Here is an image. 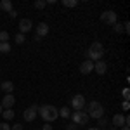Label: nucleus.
<instances>
[{
    "instance_id": "7ed1b4c3",
    "label": "nucleus",
    "mask_w": 130,
    "mask_h": 130,
    "mask_svg": "<svg viewBox=\"0 0 130 130\" xmlns=\"http://www.w3.org/2000/svg\"><path fill=\"white\" fill-rule=\"evenodd\" d=\"M85 113L89 115V118H95V120H99V118H102L104 116V108H102V104L101 102H97V101H92L89 106L85 108Z\"/></svg>"
},
{
    "instance_id": "f8f14e48",
    "label": "nucleus",
    "mask_w": 130,
    "mask_h": 130,
    "mask_svg": "<svg viewBox=\"0 0 130 130\" xmlns=\"http://www.w3.org/2000/svg\"><path fill=\"white\" fill-rule=\"evenodd\" d=\"M111 123H113L111 127H115V128H121V127H125V116L118 113V115H115V116H113Z\"/></svg>"
},
{
    "instance_id": "423d86ee",
    "label": "nucleus",
    "mask_w": 130,
    "mask_h": 130,
    "mask_svg": "<svg viewBox=\"0 0 130 130\" xmlns=\"http://www.w3.org/2000/svg\"><path fill=\"white\" fill-rule=\"evenodd\" d=\"M37 113H38V106L33 104V106H30V108H26L23 111V118H24V121H33L37 118Z\"/></svg>"
},
{
    "instance_id": "4be33fe9",
    "label": "nucleus",
    "mask_w": 130,
    "mask_h": 130,
    "mask_svg": "<svg viewBox=\"0 0 130 130\" xmlns=\"http://www.w3.org/2000/svg\"><path fill=\"white\" fill-rule=\"evenodd\" d=\"M113 28H115V31H116V33H123V24H121V23H115V24H113Z\"/></svg>"
},
{
    "instance_id": "1a4fd4ad",
    "label": "nucleus",
    "mask_w": 130,
    "mask_h": 130,
    "mask_svg": "<svg viewBox=\"0 0 130 130\" xmlns=\"http://www.w3.org/2000/svg\"><path fill=\"white\" fill-rule=\"evenodd\" d=\"M94 71L97 73V75H106V71H108V64H106V61H95L94 62Z\"/></svg>"
},
{
    "instance_id": "9d476101",
    "label": "nucleus",
    "mask_w": 130,
    "mask_h": 130,
    "mask_svg": "<svg viewBox=\"0 0 130 130\" xmlns=\"http://www.w3.org/2000/svg\"><path fill=\"white\" fill-rule=\"evenodd\" d=\"M47 33H49V24L47 23H38L37 24V35L35 37L43 38V37H47Z\"/></svg>"
},
{
    "instance_id": "bb28decb",
    "label": "nucleus",
    "mask_w": 130,
    "mask_h": 130,
    "mask_svg": "<svg viewBox=\"0 0 130 130\" xmlns=\"http://www.w3.org/2000/svg\"><path fill=\"white\" fill-rule=\"evenodd\" d=\"M66 128H68V130H76V125H75V123L71 121L70 125H66Z\"/></svg>"
},
{
    "instance_id": "2eb2a0df",
    "label": "nucleus",
    "mask_w": 130,
    "mask_h": 130,
    "mask_svg": "<svg viewBox=\"0 0 130 130\" xmlns=\"http://www.w3.org/2000/svg\"><path fill=\"white\" fill-rule=\"evenodd\" d=\"M0 9L5 10V12H10V10H12V2H10V0H2V2H0Z\"/></svg>"
},
{
    "instance_id": "6e6552de",
    "label": "nucleus",
    "mask_w": 130,
    "mask_h": 130,
    "mask_svg": "<svg viewBox=\"0 0 130 130\" xmlns=\"http://www.w3.org/2000/svg\"><path fill=\"white\" fill-rule=\"evenodd\" d=\"M14 102H16L14 95H12V94H5V95H4V99H2V102H0V106H2V108H5V109H12Z\"/></svg>"
},
{
    "instance_id": "f3484780",
    "label": "nucleus",
    "mask_w": 130,
    "mask_h": 130,
    "mask_svg": "<svg viewBox=\"0 0 130 130\" xmlns=\"http://www.w3.org/2000/svg\"><path fill=\"white\" fill-rule=\"evenodd\" d=\"M97 125H99V127H97V128H106V127H108V125H109V121H108V118H106V116H102V118H99V120H97Z\"/></svg>"
},
{
    "instance_id": "aec40b11",
    "label": "nucleus",
    "mask_w": 130,
    "mask_h": 130,
    "mask_svg": "<svg viewBox=\"0 0 130 130\" xmlns=\"http://www.w3.org/2000/svg\"><path fill=\"white\" fill-rule=\"evenodd\" d=\"M62 5H64V7H76L78 2H76V0H62Z\"/></svg>"
},
{
    "instance_id": "2f4dec72",
    "label": "nucleus",
    "mask_w": 130,
    "mask_h": 130,
    "mask_svg": "<svg viewBox=\"0 0 130 130\" xmlns=\"http://www.w3.org/2000/svg\"><path fill=\"white\" fill-rule=\"evenodd\" d=\"M87 130H101V128H87Z\"/></svg>"
},
{
    "instance_id": "393cba45",
    "label": "nucleus",
    "mask_w": 130,
    "mask_h": 130,
    "mask_svg": "<svg viewBox=\"0 0 130 130\" xmlns=\"http://www.w3.org/2000/svg\"><path fill=\"white\" fill-rule=\"evenodd\" d=\"M0 130H10L9 123H0Z\"/></svg>"
},
{
    "instance_id": "20e7f679",
    "label": "nucleus",
    "mask_w": 130,
    "mask_h": 130,
    "mask_svg": "<svg viewBox=\"0 0 130 130\" xmlns=\"http://www.w3.org/2000/svg\"><path fill=\"white\" fill-rule=\"evenodd\" d=\"M70 116H71V120H73L75 125H85L89 121V115L85 111H73Z\"/></svg>"
},
{
    "instance_id": "f257e3e1",
    "label": "nucleus",
    "mask_w": 130,
    "mask_h": 130,
    "mask_svg": "<svg viewBox=\"0 0 130 130\" xmlns=\"http://www.w3.org/2000/svg\"><path fill=\"white\" fill-rule=\"evenodd\" d=\"M38 115L49 123V121H54L59 116V109L56 106H52V104H45V106H40L38 108Z\"/></svg>"
},
{
    "instance_id": "f03ea898",
    "label": "nucleus",
    "mask_w": 130,
    "mask_h": 130,
    "mask_svg": "<svg viewBox=\"0 0 130 130\" xmlns=\"http://www.w3.org/2000/svg\"><path fill=\"white\" fill-rule=\"evenodd\" d=\"M102 56H104V47H102V43H101V42H94V43L89 47V50H87V57H89V61H92V62L101 61Z\"/></svg>"
},
{
    "instance_id": "39448f33",
    "label": "nucleus",
    "mask_w": 130,
    "mask_h": 130,
    "mask_svg": "<svg viewBox=\"0 0 130 130\" xmlns=\"http://www.w3.org/2000/svg\"><path fill=\"white\" fill-rule=\"evenodd\" d=\"M71 108L75 111H83L85 109V97L82 94H76L73 99H71Z\"/></svg>"
},
{
    "instance_id": "0eeeda50",
    "label": "nucleus",
    "mask_w": 130,
    "mask_h": 130,
    "mask_svg": "<svg viewBox=\"0 0 130 130\" xmlns=\"http://www.w3.org/2000/svg\"><path fill=\"white\" fill-rule=\"evenodd\" d=\"M116 19H118V16H116L115 10H104V12L101 14V21L106 23V24H115Z\"/></svg>"
},
{
    "instance_id": "a211bd4d",
    "label": "nucleus",
    "mask_w": 130,
    "mask_h": 130,
    "mask_svg": "<svg viewBox=\"0 0 130 130\" xmlns=\"http://www.w3.org/2000/svg\"><path fill=\"white\" fill-rule=\"evenodd\" d=\"M70 108H66V106H64V108H61L59 109V116H62V118H70Z\"/></svg>"
},
{
    "instance_id": "6ab92c4d",
    "label": "nucleus",
    "mask_w": 130,
    "mask_h": 130,
    "mask_svg": "<svg viewBox=\"0 0 130 130\" xmlns=\"http://www.w3.org/2000/svg\"><path fill=\"white\" fill-rule=\"evenodd\" d=\"M2 115H4V118H5V120H12V118H14V111H12V109L2 111Z\"/></svg>"
},
{
    "instance_id": "4468645a",
    "label": "nucleus",
    "mask_w": 130,
    "mask_h": 130,
    "mask_svg": "<svg viewBox=\"0 0 130 130\" xmlns=\"http://www.w3.org/2000/svg\"><path fill=\"white\" fill-rule=\"evenodd\" d=\"M0 89L4 90L5 94H12V90H14V83H12V82H4V83H0Z\"/></svg>"
},
{
    "instance_id": "dca6fc26",
    "label": "nucleus",
    "mask_w": 130,
    "mask_h": 130,
    "mask_svg": "<svg viewBox=\"0 0 130 130\" xmlns=\"http://www.w3.org/2000/svg\"><path fill=\"white\" fill-rule=\"evenodd\" d=\"M0 52H2V54H9L10 52V43L9 42H2V43H0Z\"/></svg>"
},
{
    "instance_id": "b1692460",
    "label": "nucleus",
    "mask_w": 130,
    "mask_h": 130,
    "mask_svg": "<svg viewBox=\"0 0 130 130\" xmlns=\"http://www.w3.org/2000/svg\"><path fill=\"white\" fill-rule=\"evenodd\" d=\"M2 42H9V33L7 31H0V43Z\"/></svg>"
},
{
    "instance_id": "cd10ccee",
    "label": "nucleus",
    "mask_w": 130,
    "mask_h": 130,
    "mask_svg": "<svg viewBox=\"0 0 130 130\" xmlns=\"http://www.w3.org/2000/svg\"><path fill=\"white\" fill-rule=\"evenodd\" d=\"M9 16H10V18H12V19H14V18H16V16H18V12H16V10L12 9V10H10V12H9Z\"/></svg>"
},
{
    "instance_id": "412c9836",
    "label": "nucleus",
    "mask_w": 130,
    "mask_h": 130,
    "mask_svg": "<svg viewBox=\"0 0 130 130\" xmlns=\"http://www.w3.org/2000/svg\"><path fill=\"white\" fill-rule=\"evenodd\" d=\"M14 40H16V43H19V45H23V43L26 42V38H24V35H23V33H18V35L14 37Z\"/></svg>"
},
{
    "instance_id": "7c9ffc66",
    "label": "nucleus",
    "mask_w": 130,
    "mask_h": 130,
    "mask_svg": "<svg viewBox=\"0 0 130 130\" xmlns=\"http://www.w3.org/2000/svg\"><path fill=\"white\" fill-rule=\"evenodd\" d=\"M120 130H130V128H128V125H125V127H121Z\"/></svg>"
},
{
    "instance_id": "5701e85b",
    "label": "nucleus",
    "mask_w": 130,
    "mask_h": 130,
    "mask_svg": "<svg viewBox=\"0 0 130 130\" xmlns=\"http://www.w3.org/2000/svg\"><path fill=\"white\" fill-rule=\"evenodd\" d=\"M45 5H47L45 0H37V2H35V9H43Z\"/></svg>"
},
{
    "instance_id": "c85d7f7f",
    "label": "nucleus",
    "mask_w": 130,
    "mask_h": 130,
    "mask_svg": "<svg viewBox=\"0 0 130 130\" xmlns=\"http://www.w3.org/2000/svg\"><path fill=\"white\" fill-rule=\"evenodd\" d=\"M128 94H130V92H128V89H125V90H123V97H125V101L128 99Z\"/></svg>"
},
{
    "instance_id": "c756f323",
    "label": "nucleus",
    "mask_w": 130,
    "mask_h": 130,
    "mask_svg": "<svg viewBox=\"0 0 130 130\" xmlns=\"http://www.w3.org/2000/svg\"><path fill=\"white\" fill-rule=\"evenodd\" d=\"M42 130H52V127H50L49 123H45V125H43V127H42Z\"/></svg>"
},
{
    "instance_id": "473e14b6",
    "label": "nucleus",
    "mask_w": 130,
    "mask_h": 130,
    "mask_svg": "<svg viewBox=\"0 0 130 130\" xmlns=\"http://www.w3.org/2000/svg\"><path fill=\"white\" fill-rule=\"evenodd\" d=\"M2 109H4V108H2V106H0V115H2Z\"/></svg>"
},
{
    "instance_id": "ddd939ff",
    "label": "nucleus",
    "mask_w": 130,
    "mask_h": 130,
    "mask_svg": "<svg viewBox=\"0 0 130 130\" xmlns=\"http://www.w3.org/2000/svg\"><path fill=\"white\" fill-rule=\"evenodd\" d=\"M31 28H33V23H31L30 19H21L19 21V33H28V31H31Z\"/></svg>"
},
{
    "instance_id": "9b49d317",
    "label": "nucleus",
    "mask_w": 130,
    "mask_h": 130,
    "mask_svg": "<svg viewBox=\"0 0 130 130\" xmlns=\"http://www.w3.org/2000/svg\"><path fill=\"white\" fill-rule=\"evenodd\" d=\"M92 71H94V62H92V61H83V62H82L80 64V73L82 75H89V73H92Z\"/></svg>"
},
{
    "instance_id": "a878e982",
    "label": "nucleus",
    "mask_w": 130,
    "mask_h": 130,
    "mask_svg": "<svg viewBox=\"0 0 130 130\" xmlns=\"http://www.w3.org/2000/svg\"><path fill=\"white\" fill-rule=\"evenodd\" d=\"M10 130H23V125L21 123H16L14 127H10Z\"/></svg>"
}]
</instances>
